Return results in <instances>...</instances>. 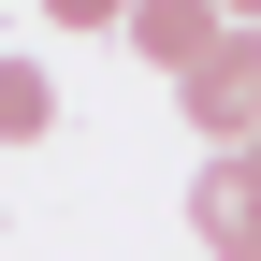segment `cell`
Masks as SVG:
<instances>
[{
    "label": "cell",
    "mask_w": 261,
    "mask_h": 261,
    "mask_svg": "<svg viewBox=\"0 0 261 261\" xmlns=\"http://www.w3.org/2000/svg\"><path fill=\"white\" fill-rule=\"evenodd\" d=\"M174 102H189V130H203L218 160L247 145V130H261V15H232L203 58H189V73H174Z\"/></svg>",
    "instance_id": "obj_1"
},
{
    "label": "cell",
    "mask_w": 261,
    "mask_h": 261,
    "mask_svg": "<svg viewBox=\"0 0 261 261\" xmlns=\"http://www.w3.org/2000/svg\"><path fill=\"white\" fill-rule=\"evenodd\" d=\"M189 232H203V261H261V174L247 160H203L189 174Z\"/></svg>",
    "instance_id": "obj_2"
},
{
    "label": "cell",
    "mask_w": 261,
    "mask_h": 261,
    "mask_svg": "<svg viewBox=\"0 0 261 261\" xmlns=\"http://www.w3.org/2000/svg\"><path fill=\"white\" fill-rule=\"evenodd\" d=\"M116 29H130V44L160 58V73H189V58H203V44H218L232 15H203V0H145V15H116Z\"/></svg>",
    "instance_id": "obj_3"
},
{
    "label": "cell",
    "mask_w": 261,
    "mask_h": 261,
    "mask_svg": "<svg viewBox=\"0 0 261 261\" xmlns=\"http://www.w3.org/2000/svg\"><path fill=\"white\" fill-rule=\"evenodd\" d=\"M44 130H58V73L29 44H0V145H44Z\"/></svg>",
    "instance_id": "obj_4"
},
{
    "label": "cell",
    "mask_w": 261,
    "mask_h": 261,
    "mask_svg": "<svg viewBox=\"0 0 261 261\" xmlns=\"http://www.w3.org/2000/svg\"><path fill=\"white\" fill-rule=\"evenodd\" d=\"M232 160H247V174H261V130H247V145H232Z\"/></svg>",
    "instance_id": "obj_5"
}]
</instances>
